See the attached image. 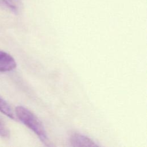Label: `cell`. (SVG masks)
Returning a JSON list of instances; mask_svg holds the SVG:
<instances>
[{"instance_id": "8992f818", "label": "cell", "mask_w": 147, "mask_h": 147, "mask_svg": "<svg viewBox=\"0 0 147 147\" xmlns=\"http://www.w3.org/2000/svg\"><path fill=\"white\" fill-rule=\"evenodd\" d=\"M9 135V130L3 122L0 119V136L3 138H8Z\"/></svg>"}, {"instance_id": "7a4b0ae2", "label": "cell", "mask_w": 147, "mask_h": 147, "mask_svg": "<svg viewBox=\"0 0 147 147\" xmlns=\"http://www.w3.org/2000/svg\"><path fill=\"white\" fill-rule=\"evenodd\" d=\"M69 142L72 146H97L98 145L90 138L80 133H74L69 137Z\"/></svg>"}, {"instance_id": "6da1fadb", "label": "cell", "mask_w": 147, "mask_h": 147, "mask_svg": "<svg viewBox=\"0 0 147 147\" xmlns=\"http://www.w3.org/2000/svg\"><path fill=\"white\" fill-rule=\"evenodd\" d=\"M15 111L16 117L37 135L43 143L49 146L45 128L40 119L31 111L22 106L16 107Z\"/></svg>"}, {"instance_id": "5b68a950", "label": "cell", "mask_w": 147, "mask_h": 147, "mask_svg": "<svg viewBox=\"0 0 147 147\" xmlns=\"http://www.w3.org/2000/svg\"><path fill=\"white\" fill-rule=\"evenodd\" d=\"M5 6H7L13 11L17 12L21 6V0H1Z\"/></svg>"}, {"instance_id": "277c9868", "label": "cell", "mask_w": 147, "mask_h": 147, "mask_svg": "<svg viewBox=\"0 0 147 147\" xmlns=\"http://www.w3.org/2000/svg\"><path fill=\"white\" fill-rule=\"evenodd\" d=\"M0 111L11 119H17L10 105L1 96H0Z\"/></svg>"}, {"instance_id": "52a82bcc", "label": "cell", "mask_w": 147, "mask_h": 147, "mask_svg": "<svg viewBox=\"0 0 147 147\" xmlns=\"http://www.w3.org/2000/svg\"><path fill=\"white\" fill-rule=\"evenodd\" d=\"M0 5H2V6H5V5L3 4V3L2 2V1L1 0H0Z\"/></svg>"}, {"instance_id": "3957f363", "label": "cell", "mask_w": 147, "mask_h": 147, "mask_svg": "<svg viewBox=\"0 0 147 147\" xmlns=\"http://www.w3.org/2000/svg\"><path fill=\"white\" fill-rule=\"evenodd\" d=\"M17 64L14 59L9 53L0 51V72H8L14 69Z\"/></svg>"}]
</instances>
